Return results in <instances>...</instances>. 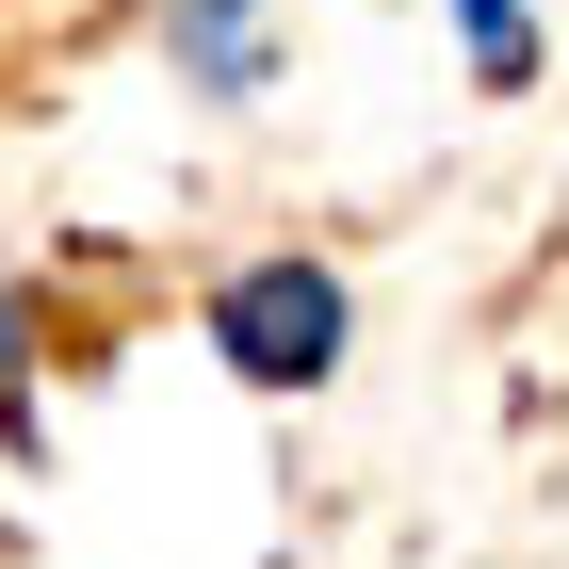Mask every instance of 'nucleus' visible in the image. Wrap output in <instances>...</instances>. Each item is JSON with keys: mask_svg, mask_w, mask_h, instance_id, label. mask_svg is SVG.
I'll return each instance as SVG.
<instances>
[{"mask_svg": "<svg viewBox=\"0 0 569 569\" xmlns=\"http://www.w3.org/2000/svg\"><path fill=\"white\" fill-rule=\"evenodd\" d=\"M342 326H358L342 277L293 261V244L244 261V277H212V358L244 375V391H326V375H342Z\"/></svg>", "mask_w": 569, "mask_h": 569, "instance_id": "obj_1", "label": "nucleus"}, {"mask_svg": "<svg viewBox=\"0 0 569 569\" xmlns=\"http://www.w3.org/2000/svg\"><path fill=\"white\" fill-rule=\"evenodd\" d=\"M163 66H179L196 98H261L277 33H261V0H163Z\"/></svg>", "mask_w": 569, "mask_h": 569, "instance_id": "obj_2", "label": "nucleus"}, {"mask_svg": "<svg viewBox=\"0 0 569 569\" xmlns=\"http://www.w3.org/2000/svg\"><path fill=\"white\" fill-rule=\"evenodd\" d=\"M17 423H33V309L0 293V439H17Z\"/></svg>", "mask_w": 569, "mask_h": 569, "instance_id": "obj_4", "label": "nucleus"}, {"mask_svg": "<svg viewBox=\"0 0 569 569\" xmlns=\"http://www.w3.org/2000/svg\"><path fill=\"white\" fill-rule=\"evenodd\" d=\"M456 49H472V82H537V17L521 0H456Z\"/></svg>", "mask_w": 569, "mask_h": 569, "instance_id": "obj_3", "label": "nucleus"}]
</instances>
